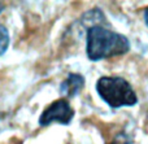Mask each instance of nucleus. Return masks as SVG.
<instances>
[{
	"mask_svg": "<svg viewBox=\"0 0 148 144\" xmlns=\"http://www.w3.org/2000/svg\"><path fill=\"white\" fill-rule=\"evenodd\" d=\"M130 51V42L125 35L100 25L87 29L86 55L91 61L122 56Z\"/></svg>",
	"mask_w": 148,
	"mask_h": 144,
	"instance_id": "1",
	"label": "nucleus"
},
{
	"mask_svg": "<svg viewBox=\"0 0 148 144\" xmlns=\"http://www.w3.org/2000/svg\"><path fill=\"white\" fill-rule=\"evenodd\" d=\"M96 92L103 101L112 109L134 106L138 96L130 82L122 77H101L96 82Z\"/></svg>",
	"mask_w": 148,
	"mask_h": 144,
	"instance_id": "2",
	"label": "nucleus"
},
{
	"mask_svg": "<svg viewBox=\"0 0 148 144\" xmlns=\"http://www.w3.org/2000/svg\"><path fill=\"white\" fill-rule=\"evenodd\" d=\"M74 117V111L66 99H59L51 103L39 117V126H48L57 122L61 125H69Z\"/></svg>",
	"mask_w": 148,
	"mask_h": 144,
	"instance_id": "3",
	"label": "nucleus"
},
{
	"mask_svg": "<svg viewBox=\"0 0 148 144\" xmlns=\"http://www.w3.org/2000/svg\"><path fill=\"white\" fill-rule=\"evenodd\" d=\"M84 87V78L78 73H70L60 85V93L70 99L77 96Z\"/></svg>",
	"mask_w": 148,
	"mask_h": 144,
	"instance_id": "4",
	"label": "nucleus"
},
{
	"mask_svg": "<svg viewBox=\"0 0 148 144\" xmlns=\"http://www.w3.org/2000/svg\"><path fill=\"white\" fill-rule=\"evenodd\" d=\"M9 43H10L9 33H8L7 27L0 23V56H3V55L7 52L8 47H9Z\"/></svg>",
	"mask_w": 148,
	"mask_h": 144,
	"instance_id": "5",
	"label": "nucleus"
},
{
	"mask_svg": "<svg viewBox=\"0 0 148 144\" xmlns=\"http://www.w3.org/2000/svg\"><path fill=\"white\" fill-rule=\"evenodd\" d=\"M107 144H133V142H131V138L125 131H121L116 134L110 139V142H108Z\"/></svg>",
	"mask_w": 148,
	"mask_h": 144,
	"instance_id": "6",
	"label": "nucleus"
},
{
	"mask_svg": "<svg viewBox=\"0 0 148 144\" xmlns=\"http://www.w3.org/2000/svg\"><path fill=\"white\" fill-rule=\"evenodd\" d=\"M143 18H144V22H146V25H147V27H148V8H146V10H144Z\"/></svg>",
	"mask_w": 148,
	"mask_h": 144,
	"instance_id": "7",
	"label": "nucleus"
}]
</instances>
